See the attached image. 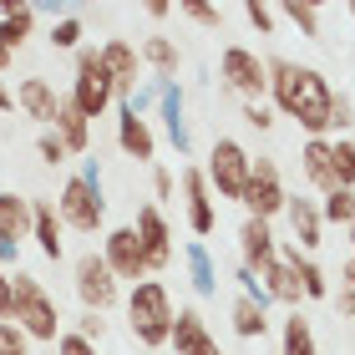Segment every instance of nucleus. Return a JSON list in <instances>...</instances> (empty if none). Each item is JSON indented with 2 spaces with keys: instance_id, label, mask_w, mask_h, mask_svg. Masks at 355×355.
<instances>
[{
  "instance_id": "obj_1",
  "label": "nucleus",
  "mask_w": 355,
  "mask_h": 355,
  "mask_svg": "<svg viewBox=\"0 0 355 355\" xmlns=\"http://www.w3.org/2000/svg\"><path fill=\"white\" fill-rule=\"evenodd\" d=\"M269 96H274V107H279L284 117H295L310 137H330V102H335V92L325 82V71L274 56L269 61Z\"/></svg>"
},
{
  "instance_id": "obj_2",
  "label": "nucleus",
  "mask_w": 355,
  "mask_h": 355,
  "mask_svg": "<svg viewBox=\"0 0 355 355\" xmlns=\"http://www.w3.org/2000/svg\"><path fill=\"white\" fill-rule=\"evenodd\" d=\"M173 320H178V310H173V295L163 279L132 284V295H127V330L148 350H163L173 340Z\"/></svg>"
},
{
  "instance_id": "obj_3",
  "label": "nucleus",
  "mask_w": 355,
  "mask_h": 355,
  "mask_svg": "<svg viewBox=\"0 0 355 355\" xmlns=\"http://www.w3.org/2000/svg\"><path fill=\"white\" fill-rule=\"evenodd\" d=\"M56 214L67 229L76 234H96L107 218V193H102V168H96V157H87L82 173H71L67 183H61V198H56Z\"/></svg>"
},
{
  "instance_id": "obj_4",
  "label": "nucleus",
  "mask_w": 355,
  "mask_h": 355,
  "mask_svg": "<svg viewBox=\"0 0 355 355\" xmlns=\"http://www.w3.org/2000/svg\"><path fill=\"white\" fill-rule=\"evenodd\" d=\"M10 295H15V310L10 320L26 330V340H41V345H56L61 335V304L46 295V284L36 279V274H15L10 279Z\"/></svg>"
},
{
  "instance_id": "obj_5",
  "label": "nucleus",
  "mask_w": 355,
  "mask_h": 355,
  "mask_svg": "<svg viewBox=\"0 0 355 355\" xmlns=\"http://www.w3.org/2000/svg\"><path fill=\"white\" fill-rule=\"evenodd\" d=\"M67 102L82 112V117H102V112L117 102V87H112V76L102 71V46H82L76 51V76H71V96Z\"/></svg>"
},
{
  "instance_id": "obj_6",
  "label": "nucleus",
  "mask_w": 355,
  "mask_h": 355,
  "mask_svg": "<svg viewBox=\"0 0 355 355\" xmlns=\"http://www.w3.org/2000/svg\"><path fill=\"white\" fill-rule=\"evenodd\" d=\"M208 188L218 193V198H244V188H249V173H254V157L249 148L239 137H214V153H208Z\"/></svg>"
},
{
  "instance_id": "obj_7",
  "label": "nucleus",
  "mask_w": 355,
  "mask_h": 355,
  "mask_svg": "<svg viewBox=\"0 0 355 355\" xmlns=\"http://www.w3.org/2000/svg\"><path fill=\"white\" fill-rule=\"evenodd\" d=\"M218 76H223V87L234 96H244V102H264V92H269V61L259 51H249V46H223Z\"/></svg>"
},
{
  "instance_id": "obj_8",
  "label": "nucleus",
  "mask_w": 355,
  "mask_h": 355,
  "mask_svg": "<svg viewBox=\"0 0 355 355\" xmlns=\"http://www.w3.org/2000/svg\"><path fill=\"white\" fill-rule=\"evenodd\" d=\"M71 289H76V300H82V310H92V315H107L112 304L122 300V284H117V274L107 269L102 254H82V259H76Z\"/></svg>"
},
{
  "instance_id": "obj_9",
  "label": "nucleus",
  "mask_w": 355,
  "mask_h": 355,
  "mask_svg": "<svg viewBox=\"0 0 355 355\" xmlns=\"http://www.w3.org/2000/svg\"><path fill=\"white\" fill-rule=\"evenodd\" d=\"M249 208V218H274V214H284V203H289V193H284V178H279V163L274 157H254V173H249V188H244V198H239Z\"/></svg>"
},
{
  "instance_id": "obj_10",
  "label": "nucleus",
  "mask_w": 355,
  "mask_h": 355,
  "mask_svg": "<svg viewBox=\"0 0 355 355\" xmlns=\"http://www.w3.org/2000/svg\"><path fill=\"white\" fill-rule=\"evenodd\" d=\"M102 259H107V269L117 274V284L122 279H132V284H142L148 279V249H142V239H137V229L132 223H122V229H107V239H102Z\"/></svg>"
},
{
  "instance_id": "obj_11",
  "label": "nucleus",
  "mask_w": 355,
  "mask_h": 355,
  "mask_svg": "<svg viewBox=\"0 0 355 355\" xmlns=\"http://www.w3.org/2000/svg\"><path fill=\"white\" fill-rule=\"evenodd\" d=\"M178 183H183V214H188V229L208 239L218 229V203H214V188H208V173L203 168H183L178 173Z\"/></svg>"
},
{
  "instance_id": "obj_12",
  "label": "nucleus",
  "mask_w": 355,
  "mask_h": 355,
  "mask_svg": "<svg viewBox=\"0 0 355 355\" xmlns=\"http://www.w3.org/2000/svg\"><path fill=\"white\" fill-rule=\"evenodd\" d=\"M137 239H142V249H148V269H168L173 264V229H168V218H163V208L148 203V208H137Z\"/></svg>"
},
{
  "instance_id": "obj_13",
  "label": "nucleus",
  "mask_w": 355,
  "mask_h": 355,
  "mask_svg": "<svg viewBox=\"0 0 355 355\" xmlns=\"http://www.w3.org/2000/svg\"><path fill=\"white\" fill-rule=\"evenodd\" d=\"M274 259H279V239H274V229L264 218H244V223H239V264L254 269V274H264Z\"/></svg>"
},
{
  "instance_id": "obj_14",
  "label": "nucleus",
  "mask_w": 355,
  "mask_h": 355,
  "mask_svg": "<svg viewBox=\"0 0 355 355\" xmlns=\"http://www.w3.org/2000/svg\"><path fill=\"white\" fill-rule=\"evenodd\" d=\"M102 71L112 76L117 96L127 102V96L137 92V71H142V56H137V46H132V41H122V36H112V41L102 46Z\"/></svg>"
},
{
  "instance_id": "obj_15",
  "label": "nucleus",
  "mask_w": 355,
  "mask_h": 355,
  "mask_svg": "<svg viewBox=\"0 0 355 355\" xmlns=\"http://www.w3.org/2000/svg\"><path fill=\"white\" fill-rule=\"evenodd\" d=\"M284 218H289V234H295V249L300 254H315L325 244V218H320V203L315 198H289L284 203Z\"/></svg>"
},
{
  "instance_id": "obj_16",
  "label": "nucleus",
  "mask_w": 355,
  "mask_h": 355,
  "mask_svg": "<svg viewBox=\"0 0 355 355\" xmlns=\"http://www.w3.org/2000/svg\"><path fill=\"white\" fill-rule=\"evenodd\" d=\"M300 173L315 193H335L340 178H335V157H330V137H304L300 142Z\"/></svg>"
},
{
  "instance_id": "obj_17",
  "label": "nucleus",
  "mask_w": 355,
  "mask_h": 355,
  "mask_svg": "<svg viewBox=\"0 0 355 355\" xmlns=\"http://www.w3.org/2000/svg\"><path fill=\"white\" fill-rule=\"evenodd\" d=\"M157 117H163V132H168V142L178 148V157H188L193 153V132H188V102H183V87H178V82L163 87Z\"/></svg>"
},
{
  "instance_id": "obj_18",
  "label": "nucleus",
  "mask_w": 355,
  "mask_h": 355,
  "mask_svg": "<svg viewBox=\"0 0 355 355\" xmlns=\"http://www.w3.org/2000/svg\"><path fill=\"white\" fill-rule=\"evenodd\" d=\"M178 355H223V345L208 335V325H203V315L198 310H178V320H173V340H168Z\"/></svg>"
},
{
  "instance_id": "obj_19",
  "label": "nucleus",
  "mask_w": 355,
  "mask_h": 355,
  "mask_svg": "<svg viewBox=\"0 0 355 355\" xmlns=\"http://www.w3.org/2000/svg\"><path fill=\"white\" fill-rule=\"evenodd\" d=\"M117 148L127 153V157H137V163H153L157 157V137H153V127H148V117H137V112H117Z\"/></svg>"
},
{
  "instance_id": "obj_20",
  "label": "nucleus",
  "mask_w": 355,
  "mask_h": 355,
  "mask_svg": "<svg viewBox=\"0 0 355 355\" xmlns=\"http://www.w3.org/2000/svg\"><path fill=\"white\" fill-rule=\"evenodd\" d=\"M15 107H21L31 122H46V127H51V122H56L61 96L51 92V82H46V76H26V82L15 87Z\"/></svg>"
},
{
  "instance_id": "obj_21",
  "label": "nucleus",
  "mask_w": 355,
  "mask_h": 355,
  "mask_svg": "<svg viewBox=\"0 0 355 355\" xmlns=\"http://www.w3.org/2000/svg\"><path fill=\"white\" fill-rule=\"evenodd\" d=\"M259 279H264V289H269V300H279V304H289V310H300L304 289H300V269H295V259L284 254V244H279V259H274Z\"/></svg>"
},
{
  "instance_id": "obj_22",
  "label": "nucleus",
  "mask_w": 355,
  "mask_h": 355,
  "mask_svg": "<svg viewBox=\"0 0 355 355\" xmlns=\"http://www.w3.org/2000/svg\"><path fill=\"white\" fill-rule=\"evenodd\" d=\"M61 234H67V223H61L56 203H31V239H36V249L46 259H61Z\"/></svg>"
},
{
  "instance_id": "obj_23",
  "label": "nucleus",
  "mask_w": 355,
  "mask_h": 355,
  "mask_svg": "<svg viewBox=\"0 0 355 355\" xmlns=\"http://www.w3.org/2000/svg\"><path fill=\"white\" fill-rule=\"evenodd\" d=\"M183 264H188L193 295H198V300H214V295H218V264H214V254H208L203 239H193V244L183 249Z\"/></svg>"
},
{
  "instance_id": "obj_24",
  "label": "nucleus",
  "mask_w": 355,
  "mask_h": 355,
  "mask_svg": "<svg viewBox=\"0 0 355 355\" xmlns=\"http://www.w3.org/2000/svg\"><path fill=\"white\" fill-rule=\"evenodd\" d=\"M51 132L61 137V148H67V153H87V148H92V122H87L82 112H76V107L67 102V96H61V107H56Z\"/></svg>"
},
{
  "instance_id": "obj_25",
  "label": "nucleus",
  "mask_w": 355,
  "mask_h": 355,
  "mask_svg": "<svg viewBox=\"0 0 355 355\" xmlns=\"http://www.w3.org/2000/svg\"><path fill=\"white\" fill-rule=\"evenodd\" d=\"M31 31H36V6H0V41L10 56L31 41Z\"/></svg>"
},
{
  "instance_id": "obj_26",
  "label": "nucleus",
  "mask_w": 355,
  "mask_h": 355,
  "mask_svg": "<svg viewBox=\"0 0 355 355\" xmlns=\"http://www.w3.org/2000/svg\"><path fill=\"white\" fill-rule=\"evenodd\" d=\"M0 239H31V198H21V193H0Z\"/></svg>"
},
{
  "instance_id": "obj_27",
  "label": "nucleus",
  "mask_w": 355,
  "mask_h": 355,
  "mask_svg": "<svg viewBox=\"0 0 355 355\" xmlns=\"http://www.w3.org/2000/svg\"><path fill=\"white\" fill-rule=\"evenodd\" d=\"M137 56H142V67H153V76H163V82H173L178 67H183V56H178V46L168 36H148L137 46Z\"/></svg>"
},
{
  "instance_id": "obj_28",
  "label": "nucleus",
  "mask_w": 355,
  "mask_h": 355,
  "mask_svg": "<svg viewBox=\"0 0 355 355\" xmlns=\"http://www.w3.org/2000/svg\"><path fill=\"white\" fill-rule=\"evenodd\" d=\"M279 355H320L315 330H310V320H304L300 310H289L284 325H279Z\"/></svg>"
},
{
  "instance_id": "obj_29",
  "label": "nucleus",
  "mask_w": 355,
  "mask_h": 355,
  "mask_svg": "<svg viewBox=\"0 0 355 355\" xmlns=\"http://www.w3.org/2000/svg\"><path fill=\"white\" fill-rule=\"evenodd\" d=\"M229 320H234V335H239V340H259V335H269V310H259V304L244 300V295L234 300Z\"/></svg>"
},
{
  "instance_id": "obj_30",
  "label": "nucleus",
  "mask_w": 355,
  "mask_h": 355,
  "mask_svg": "<svg viewBox=\"0 0 355 355\" xmlns=\"http://www.w3.org/2000/svg\"><path fill=\"white\" fill-rule=\"evenodd\" d=\"M284 254L295 259V269H300V289H304V300H325L330 295V279H325V269H320L310 254H300L295 244H284Z\"/></svg>"
},
{
  "instance_id": "obj_31",
  "label": "nucleus",
  "mask_w": 355,
  "mask_h": 355,
  "mask_svg": "<svg viewBox=\"0 0 355 355\" xmlns=\"http://www.w3.org/2000/svg\"><path fill=\"white\" fill-rule=\"evenodd\" d=\"M274 10H279L284 21H295L304 41H325V36H320V21H325V10H320V6H300V0H289V6H274Z\"/></svg>"
},
{
  "instance_id": "obj_32",
  "label": "nucleus",
  "mask_w": 355,
  "mask_h": 355,
  "mask_svg": "<svg viewBox=\"0 0 355 355\" xmlns=\"http://www.w3.org/2000/svg\"><path fill=\"white\" fill-rule=\"evenodd\" d=\"M320 218L350 229V223H355V188H335V193H325V203H320Z\"/></svg>"
},
{
  "instance_id": "obj_33",
  "label": "nucleus",
  "mask_w": 355,
  "mask_h": 355,
  "mask_svg": "<svg viewBox=\"0 0 355 355\" xmlns=\"http://www.w3.org/2000/svg\"><path fill=\"white\" fill-rule=\"evenodd\" d=\"M330 157H335V178H340V188H355V142L350 137H330Z\"/></svg>"
},
{
  "instance_id": "obj_34",
  "label": "nucleus",
  "mask_w": 355,
  "mask_h": 355,
  "mask_svg": "<svg viewBox=\"0 0 355 355\" xmlns=\"http://www.w3.org/2000/svg\"><path fill=\"white\" fill-rule=\"evenodd\" d=\"M163 87H168L163 76H148V82H142V87H137L132 96H127L122 107H127V112H137V117H142V112H148V107H157V102H163Z\"/></svg>"
},
{
  "instance_id": "obj_35",
  "label": "nucleus",
  "mask_w": 355,
  "mask_h": 355,
  "mask_svg": "<svg viewBox=\"0 0 355 355\" xmlns=\"http://www.w3.org/2000/svg\"><path fill=\"white\" fill-rule=\"evenodd\" d=\"M51 51H82V21H76V15L51 26Z\"/></svg>"
},
{
  "instance_id": "obj_36",
  "label": "nucleus",
  "mask_w": 355,
  "mask_h": 355,
  "mask_svg": "<svg viewBox=\"0 0 355 355\" xmlns=\"http://www.w3.org/2000/svg\"><path fill=\"white\" fill-rule=\"evenodd\" d=\"M234 279H239V295H244V300H254V304H259V310H269V289H264V279H259V274H254V269H244V264H239L234 269Z\"/></svg>"
},
{
  "instance_id": "obj_37",
  "label": "nucleus",
  "mask_w": 355,
  "mask_h": 355,
  "mask_svg": "<svg viewBox=\"0 0 355 355\" xmlns=\"http://www.w3.org/2000/svg\"><path fill=\"white\" fill-rule=\"evenodd\" d=\"M350 127H355V102L345 92H335V102H330V132L335 137H350Z\"/></svg>"
},
{
  "instance_id": "obj_38",
  "label": "nucleus",
  "mask_w": 355,
  "mask_h": 355,
  "mask_svg": "<svg viewBox=\"0 0 355 355\" xmlns=\"http://www.w3.org/2000/svg\"><path fill=\"white\" fill-rule=\"evenodd\" d=\"M335 304H340L345 320H355V259L340 264V295H335Z\"/></svg>"
},
{
  "instance_id": "obj_39",
  "label": "nucleus",
  "mask_w": 355,
  "mask_h": 355,
  "mask_svg": "<svg viewBox=\"0 0 355 355\" xmlns=\"http://www.w3.org/2000/svg\"><path fill=\"white\" fill-rule=\"evenodd\" d=\"M188 15V21H198V26H208V31H218L223 26V10L218 6H203V0H183V6H178Z\"/></svg>"
},
{
  "instance_id": "obj_40",
  "label": "nucleus",
  "mask_w": 355,
  "mask_h": 355,
  "mask_svg": "<svg viewBox=\"0 0 355 355\" xmlns=\"http://www.w3.org/2000/svg\"><path fill=\"white\" fill-rule=\"evenodd\" d=\"M26 345H31V340H26V330L15 325V320H0V355H31Z\"/></svg>"
},
{
  "instance_id": "obj_41",
  "label": "nucleus",
  "mask_w": 355,
  "mask_h": 355,
  "mask_svg": "<svg viewBox=\"0 0 355 355\" xmlns=\"http://www.w3.org/2000/svg\"><path fill=\"white\" fill-rule=\"evenodd\" d=\"M36 153H41V163H46V168H56V163H67V157H71L67 148H61V137L51 132V127H46V132H41V142H36Z\"/></svg>"
},
{
  "instance_id": "obj_42",
  "label": "nucleus",
  "mask_w": 355,
  "mask_h": 355,
  "mask_svg": "<svg viewBox=\"0 0 355 355\" xmlns=\"http://www.w3.org/2000/svg\"><path fill=\"white\" fill-rule=\"evenodd\" d=\"M244 15H249V26H254V31L274 36V21H279V10H274V6H259V0H249V6H244Z\"/></svg>"
},
{
  "instance_id": "obj_43",
  "label": "nucleus",
  "mask_w": 355,
  "mask_h": 355,
  "mask_svg": "<svg viewBox=\"0 0 355 355\" xmlns=\"http://www.w3.org/2000/svg\"><path fill=\"white\" fill-rule=\"evenodd\" d=\"M76 335H82V340H102V335H107V320L102 315H92V310H82V315H76Z\"/></svg>"
},
{
  "instance_id": "obj_44",
  "label": "nucleus",
  "mask_w": 355,
  "mask_h": 355,
  "mask_svg": "<svg viewBox=\"0 0 355 355\" xmlns=\"http://www.w3.org/2000/svg\"><path fill=\"white\" fill-rule=\"evenodd\" d=\"M51 350H56V355H96V345H92V340H82L76 330H67V335H61V340H56Z\"/></svg>"
},
{
  "instance_id": "obj_45",
  "label": "nucleus",
  "mask_w": 355,
  "mask_h": 355,
  "mask_svg": "<svg viewBox=\"0 0 355 355\" xmlns=\"http://www.w3.org/2000/svg\"><path fill=\"white\" fill-rule=\"evenodd\" d=\"M244 122L259 127V132H269V127H274V112H269L264 102H244Z\"/></svg>"
},
{
  "instance_id": "obj_46",
  "label": "nucleus",
  "mask_w": 355,
  "mask_h": 355,
  "mask_svg": "<svg viewBox=\"0 0 355 355\" xmlns=\"http://www.w3.org/2000/svg\"><path fill=\"white\" fill-rule=\"evenodd\" d=\"M10 310H15V295H10V274L0 269V320H10Z\"/></svg>"
},
{
  "instance_id": "obj_47",
  "label": "nucleus",
  "mask_w": 355,
  "mask_h": 355,
  "mask_svg": "<svg viewBox=\"0 0 355 355\" xmlns=\"http://www.w3.org/2000/svg\"><path fill=\"white\" fill-rule=\"evenodd\" d=\"M173 183H178V178H173L168 168H157V173H153V193H157V198H173Z\"/></svg>"
},
{
  "instance_id": "obj_48",
  "label": "nucleus",
  "mask_w": 355,
  "mask_h": 355,
  "mask_svg": "<svg viewBox=\"0 0 355 355\" xmlns=\"http://www.w3.org/2000/svg\"><path fill=\"white\" fill-rule=\"evenodd\" d=\"M148 15H153V21H168L173 6H163V0H148Z\"/></svg>"
},
{
  "instance_id": "obj_49",
  "label": "nucleus",
  "mask_w": 355,
  "mask_h": 355,
  "mask_svg": "<svg viewBox=\"0 0 355 355\" xmlns=\"http://www.w3.org/2000/svg\"><path fill=\"white\" fill-rule=\"evenodd\" d=\"M0 112H15V92L10 87H0Z\"/></svg>"
},
{
  "instance_id": "obj_50",
  "label": "nucleus",
  "mask_w": 355,
  "mask_h": 355,
  "mask_svg": "<svg viewBox=\"0 0 355 355\" xmlns=\"http://www.w3.org/2000/svg\"><path fill=\"white\" fill-rule=\"evenodd\" d=\"M10 61H15V56L6 51V41H0V71H10Z\"/></svg>"
},
{
  "instance_id": "obj_51",
  "label": "nucleus",
  "mask_w": 355,
  "mask_h": 355,
  "mask_svg": "<svg viewBox=\"0 0 355 355\" xmlns=\"http://www.w3.org/2000/svg\"><path fill=\"white\" fill-rule=\"evenodd\" d=\"M350 244H355V223H350Z\"/></svg>"
},
{
  "instance_id": "obj_52",
  "label": "nucleus",
  "mask_w": 355,
  "mask_h": 355,
  "mask_svg": "<svg viewBox=\"0 0 355 355\" xmlns=\"http://www.w3.org/2000/svg\"><path fill=\"white\" fill-rule=\"evenodd\" d=\"M350 21H355V6H350Z\"/></svg>"
},
{
  "instance_id": "obj_53",
  "label": "nucleus",
  "mask_w": 355,
  "mask_h": 355,
  "mask_svg": "<svg viewBox=\"0 0 355 355\" xmlns=\"http://www.w3.org/2000/svg\"><path fill=\"white\" fill-rule=\"evenodd\" d=\"M350 142H355V127H350Z\"/></svg>"
},
{
  "instance_id": "obj_54",
  "label": "nucleus",
  "mask_w": 355,
  "mask_h": 355,
  "mask_svg": "<svg viewBox=\"0 0 355 355\" xmlns=\"http://www.w3.org/2000/svg\"><path fill=\"white\" fill-rule=\"evenodd\" d=\"M51 355H56V350H51Z\"/></svg>"
}]
</instances>
